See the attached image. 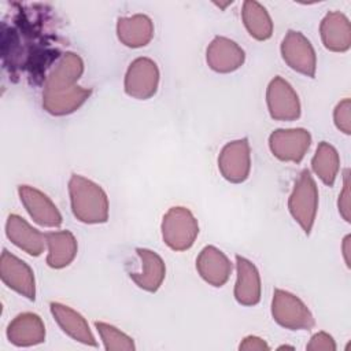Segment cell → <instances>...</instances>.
Instances as JSON below:
<instances>
[{"label":"cell","instance_id":"44dd1931","mask_svg":"<svg viewBox=\"0 0 351 351\" xmlns=\"http://www.w3.org/2000/svg\"><path fill=\"white\" fill-rule=\"evenodd\" d=\"M118 40L129 48L145 47L154 37V23L144 14L122 16L117 22Z\"/></svg>","mask_w":351,"mask_h":351},{"label":"cell","instance_id":"83f0119b","mask_svg":"<svg viewBox=\"0 0 351 351\" xmlns=\"http://www.w3.org/2000/svg\"><path fill=\"white\" fill-rule=\"evenodd\" d=\"M308 351H335L336 343L333 337L326 332H318L313 335L310 343L306 346Z\"/></svg>","mask_w":351,"mask_h":351},{"label":"cell","instance_id":"9c48e42d","mask_svg":"<svg viewBox=\"0 0 351 351\" xmlns=\"http://www.w3.org/2000/svg\"><path fill=\"white\" fill-rule=\"evenodd\" d=\"M269 114L276 121H295L300 117L299 96L282 77H274L266 89Z\"/></svg>","mask_w":351,"mask_h":351},{"label":"cell","instance_id":"f1b7e54d","mask_svg":"<svg viewBox=\"0 0 351 351\" xmlns=\"http://www.w3.org/2000/svg\"><path fill=\"white\" fill-rule=\"evenodd\" d=\"M239 348L240 350H248V351H251V350L252 351H267V350H270L269 344L263 339H261L258 336H247V337H244L243 341L240 343Z\"/></svg>","mask_w":351,"mask_h":351},{"label":"cell","instance_id":"603a6c76","mask_svg":"<svg viewBox=\"0 0 351 351\" xmlns=\"http://www.w3.org/2000/svg\"><path fill=\"white\" fill-rule=\"evenodd\" d=\"M241 18L251 37L259 41L269 40L273 34V22L267 10L255 0L243 3Z\"/></svg>","mask_w":351,"mask_h":351},{"label":"cell","instance_id":"cb8c5ba5","mask_svg":"<svg viewBox=\"0 0 351 351\" xmlns=\"http://www.w3.org/2000/svg\"><path fill=\"white\" fill-rule=\"evenodd\" d=\"M311 167L325 185L332 186L340 169V156L337 149L329 143L321 141L311 159Z\"/></svg>","mask_w":351,"mask_h":351},{"label":"cell","instance_id":"ba28073f","mask_svg":"<svg viewBox=\"0 0 351 351\" xmlns=\"http://www.w3.org/2000/svg\"><path fill=\"white\" fill-rule=\"evenodd\" d=\"M218 169L225 180L233 184L244 182L251 171V149L248 138L229 141L218 156Z\"/></svg>","mask_w":351,"mask_h":351},{"label":"cell","instance_id":"ffe728a7","mask_svg":"<svg viewBox=\"0 0 351 351\" xmlns=\"http://www.w3.org/2000/svg\"><path fill=\"white\" fill-rule=\"evenodd\" d=\"M136 252L141 259V271H130L129 277L138 288L147 292H156L166 276L163 259L148 248H137Z\"/></svg>","mask_w":351,"mask_h":351},{"label":"cell","instance_id":"5bb4252c","mask_svg":"<svg viewBox=\"0 0 351 351\" xmlns=\"http://www.w3.org/2000/svg\"><path fill=\"white\" fill-rule=\"evenodd\" d=\"M196 270L210 285L222 287L230 277L232 263L221 250L206 245L196 258Z\"/></svg>","mask_w":351,"mask_h":351},{"label":"cell","instance_id":"7c38bea8","mask_svg":"<svg viewBox=\"0 0 351 351\" xmlns=\"http://www.w3.org/2000/svg\"><path fill=\"white\" fill-rule=\"evenodd\" d=\"M18 195L34 222L47 228L62 225V214L45 193L30 185H19Z\"/></svg>","mask_w":351,"mask_h":351},{"label":"cell","instance_id":"f546056e","mask_svg":"<svg viewBox=\"0 0 351 351\" xmlns=\"http://www.w3.org/2000/svg\"><path fill=\"white\" fill-rule=\"evenodd\" d=\"M350 234L348 236H346L344 237V240H343V255H344V261H346V265H347V267H350L351 265H350Z\"/></svg>","mask_w":351,"mask_h":351},{"label":"cell","instance_id":"7a4b0ae2","mask_svg":"<svg viewBox=\"0 0 351 351\" xmlns=\"http://www.w3.org/2000/svg\"><path fill=\"white\" fill-rule=\"evenodd\" d=\"M69 195L74 217L84 223H104L108 219V197L103 188L80 174L69 180Z\"/></svg>","mask_w":351,"mask_h":351},{"label":"cell","instance_id":"6da1fadb","mask_svg":"<svg viewBox=\"0 0 351 351\" xmlns=\"http://www.w3.org/2000/svg\"><path fill=\"white\" fill-rule=\"evenodd\" d=\"M84 62L74 52L63 53L48 74L43 90V108L55 117L77 111L92 95V89L77 85Z\"/></svg>","mask_w":351,"mask_h":351},{"label":"cell","instance_id":"8992f818","mask_svg":"<svg viewBox=\"0 0 351 351\" xmlns=\"http://www.w3.org/2000/svg\"><path fill=\"white\" fill-rule=\"evenodd\" d=\"M281 56L295 71L314 78L317 71V55L310 40L300 32L288 30L281 41Z\"/></svg>","mask_w":351,"mask_h":351},{"label":"cell","instance_id":"9a60e30c","mask_svg":"<svg viewBox=\"0 0 351 351\" xmlns=\"http://www.w3.org/2000/svg\"><path fill=\"white\" fill-rule=\"evenodd\" d=\"M7 339L16 347H30L45 340V326L36 313L18 314L7 328Z\"/></svg>","mask_w":351,"mask_h":351},{"label":"cell","instance_id":"30bf717a","mask_svg":"<svg viewBox=\"0 0 351 351\" xmlns=\"http://www.w3.org/2000/svg\"><path fill=\"white\" fill-rule=\"evenodd\" d=\"M311 144V134L303 128L277 129L269 136L271 154L282 162L300 163Z\"/></svg>","mask_w":351,"mask_h":351},{"label":"cell","instance_id":"484cf974","mask_svg":"<svg viewBox=\"0 0 351 351\" xmlns=\"http://www.w3.org/2000/svg\"><path fill=\"white\" fill-rule=\"evenodd\" d=\"M333 119L336 128L344 134L351 133V100L343 99L333 111Z\"/></svg>","mask_w":351,"mask_h":351},{"label":"cell","instance_id":"2e32d148","mask_svg":"<svg viewBox=\"0 0 351 351\" xmlns=\"http://www.w3.org/2000/svg\"><path fill=\"white\" fill-rule=\"evenodd\" d=\"M49 310L53 319L67 336L85 346H97V341L88 325V321L78 311L58 302H52L49 304Z\"/></svg>","mask_w":351,"mask_h":351},{"label":"cell","instance_id":"4fadbf2b","mask_svg":"<svg viewBox=\"0 0 351 351\" xmlns=\"http://www.w3.org/2000/svg\"><path fill=\"white\" fill-rule=\"evenodd\" d=\"M244 60V49L228 37H214L206 51V62L208 67L217 73H233L243 66Z\"/></svg>","mask_w":351,"mask_h":351},{"label":"cell","instance_id":"d6986e66","mask_svg":"<svg viewBox=\"0 0 351 351\" xmlns=\"http://www.w3.org/2000/svg\"><path fill=\"white\" fill-rule=\"evenodd\" d=\"M322 44L332 52H346L351 47V25L340 11H329L319 25Z\"/></svg>","mask_w":351,"mask_h":351},{"label":"cell","instance_id":"d4e9b609","mask_svg":"<svg viewBox=\"0 0 351 351\" xmlns=\"http://www.w3.org/2000/svg\"><path fill=\"white\" fill-rule=\"evenodd\" d=\"M95 328L97 329L104 348L108 351H133L136 348L134 341L130 336L121 332L114 325L96 321Z\"/></svg>","mask_w":351,"mask_h":351},{"label":"cell","instance_id":"e0dca14e","mask_svg":"<svg viewBox=\"0 0 351 351\" xmlns=\"http://www.w3.org/2000/svg\"><path fill=\"white\" fill-rule=\"evenodd\" d=\"M5 234L18 248L23 250L32 256L43 254L45 247V234L33 228L26 219L16 214H11L7 218Z\"/></svg>","mask_w":351,"mask_h":351},{"label":"cell","instance_id":"7402d4cb","mask_svg":"<svg viewBox=\"0 0 351 351\" xmlns=\"http://www.w3.org/2000/svg\"><path fill=\"white\" fill-rule=\"evenodd\" d=\"M45 243L48 247L47 263L52 269H63L69 266L78 251L77 239L69 230L45 233Z\"/></svg>","mask_w":351,"mask_h":351},{"label":"cell","instance_id":"3957f363","mask_svg":"<svg viewBox=\"0 0 351 351\" xmlns=\"http://www.w3.org/2000/svg\"><path fill=\"white\" fill-rule=\"evenodd\" d=\"M162 239L173 251H185L191 248L199 234V223L195 215L186 207L176 206L163 215Z\"/></svg>","mask_w":351,"mask_h":351},{"label":"cell","instance_id":"5b68a950","mask_svg":"<svg viewBox=\"0 0 351 351\" xmlns=\"http://www.w3.org/2000/svg\"><path fill=\"white\" fill-rule=\"evenodd\" d=\"M273 319L291 330H308L315 325L308 307L293 293L276 289L271 299Z\"/></svg>","mask_w":351,"mask_h":351},{"label":"cell","instance_id":"4316f807","mask_svg":"<svg viewBox=\"0 0 351 351\" xmlns=\"http://www.w3.org/2000/svg\"><path fill=\"white\" fill-rule=\"evenodd\" d=\"M350 170L346 169L344 174H343V189L339 195V202H337V207H339V213L340 215L344 218V221L350 222L351 221V215H350V177H348Z\"/></svg>","mask_w":351,"mask_h":351},{"label":"cell","instance_id":"277c9868","mask_svg":"<svg viewBox=\"0 0 351 351\" xmlns=\"http://www.w3.org/2000/svg\"><path fill=\"white\" fill-rule=\"evenodd\" d=\"M288 210L306 234H310L318 210V188L308 170L296 180L288 199Z\"/></svg>","mask_w":351,"mask_h":351},{"label":"cell","instance_id":"ac0fdd59","mask_svg":"<svg viewBox=\"0 0 351 351\" xmlns=\"http://www.w3.org/2000/svg\"><path fill=\"white\" fill-rule=\"evenodd\" d=\"M237 280L234 299L241 306H255L261 300V276L256 266L241 255H236Z\"/></svg>","mask_w":351,"mask_h":351},{"label":"cell","instance_id":"52a82bcc","mask_svg":"<svg viewBox=\"0 0 351 351\" xmlns=\"http://www.w3.org/2000/svg\"><path fill=\"white\" fill-rule=\"evenodd\" d=\"M159 85V69L149 58L134 59L125 74V92L126 95L145 100L152 97Z\"/></svg>","mask_w":351,"mask_h":351},{"label":"cell","instance_id":"8fae6325","mask_svg":"<svg viewBox=\"0 0 351 351\" xmlns=\"http://www.w3.org/2000/svg\"><path fill=\"white\" fill-rule=\"evenodd\" d=\"M0 277L12 291L29 300L36 299V280L32 267L7 250H3L0 258Z\"/></svg>","mask_w":351,"mask_h":351}]
</instances>
